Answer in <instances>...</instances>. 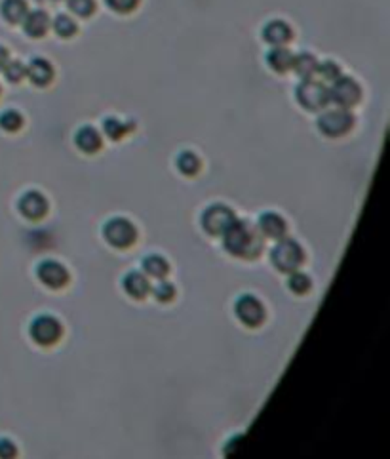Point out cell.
<instances>
[{
    "mask_svg": "<svg viewBox=\"0 0 390 459\" xmlns=\"http://www.w3.org/2000/svg\"><path fill=\"white\" fill-rule=\"evenodd\" d=\"M330 102L335 103L341 109H352L356 107L362 99V88L352 77H343L331 82V88H328Z\"/></svg>",
    "mask_w": 390,
    "mask_h": 459,
    "instance_id": "obj_7",
    "label": "cell"
},
{
    "mask_svg": "<svg viewBox=\"0 0 390 459\" xmlns=\"http://www.w3.org/2000/svg\"><path fill=\"white\" fill-rule=\"evenodd\" d=\"M23 23V31L27 36L31 38H42L44 34L50 31V16L44 12V10H33V12H27L25 19L21 21Z\"/></svg>",
    "mask_w": 390,
    "mask_h": 459,
    "instance_id": "obj_15",
    "label": "cell"
},
{
    "mask_svg": "<svg viewBox=\"0 0 390 459\" xmlns=\"http://www.w3.org/2000/svg\"><path fill=\"white\" fill-rule=\"evenodd\" d=\"M318 130L322 132L326 137H343L347 136L348 132L354 126V117L350 109H331V111L322 113L318 117Z\"/></svg>",
    "mask_w": 390,
    "mask_h": 459,
    "instance_id": "obj_6",
    "label": "cell"
},
{
    "mask_svg": "<svg viewBox=\"0 0 390 459\" xmlns=\"http://www.w3.org/2000/svg\"><path fill=\"white\" fill-rule=\"evenodd\" d=\"M316 75L320 78V82H333L341 77V67L335 63V61H324V63H318L316 67Z\"/></svg>",
    "mask_w": 390,
    "mask_h": 459,
    "instance_id": "obj_29",
    "label": "cell"
},
{
    "mask_svg": "<svg viewBox=\"0 0 390 459\" xmlns=\"http://www.w3.org/2000/svg\"><path fill=\"white\" fill-rule=\"evenodd\" d=\"M221 237L223 248L240 259H257L263 252V237L246 220H234Z\"/></svg>",
    "mask_w": 390,
    "mask_h": 459,
    "instance_id": "obj_1",
    "label": "cell"
},
{
    "mask_svg": "<svg viewBox=\"0 0 390 459\" xmlns=\"http://www.w3.org/2000/svg\"><path fill=\"white\" fill-rule=\"evenodd\" d=\"M105 2L117 14H130L139 6V0H105Z\"/></svg>",
    "mask_w": 390,
    "mask_h": 459,
    "instance_id": "obj_31",
    "label": "cell"
},
{
    "mask_svg": "<svg viewBox=\"0 0 390 459\" xmlns=\"http://www.w3.org/2000/svg\"><path fill=\"white\" fill-rule=\"evenodd\" d=\"M175 164H178L179 172L183 176H187V178H193V176H196L200 172V158L195 153H191V151H183V153L179 154Z\"/></svg>",
    "mask_w": 390,
    "mask_h": 459,
    "instance_id": "obj_23",
    "label": "cell"
},
{
    "mask_svg": "<svg viewBox=\"0 0 390 459\" xmlns=\"http://www.w3.org/2000/svg\"><path fill=\"white\" fill-rule=\"evenodd\" d=\"M234 315L247 328H259L265 322L267 311H265L263 303L259 299L246 294V296H240L236 299V303H234Z\"/></svg>",
    "mask_w": 390,
    "mask_h": 459,
    "instance_id": "obj_9",
    "label": "cell"
},
{
    "mask_svg": "<svg viewBox=\"0 0 390 459\" xmlns=\"http://www.w3.org/2000/svg\"><path fill=\"white\" fill-rule=\"evenodd\" d=\"M103 237L117 250H127L136 244L137 229L126 217H112L103 227Z\"/></svg>",
    "mask_w": 390,
    "mask_h": 459,
    "instance_id": "obj_5",
    "label": "cell"
},
{
    "mask_svg": "<svg viewBox=\"0 0 390 459\" xmlns=\"http://www.w3.org/2000/svg\"><path fill=\"white\" fill-rule=\"evenodd\" d=\"M257 231L263 238H271V240H278V238L286 237L288 231V223L282 217L278 212H265L259 215L257 220Z\"/></svg>",
    "mask_w": 390,
    "mask_h": 459,
    "instance_id": "obj_12",
    "label": "cell"
},
{
    "mask_svg": "<svg viewBox=\"0 0 390 459\" xmlns=\"http://www.w3.org/2000/svg\"><path fill=\"white\" fill-rule=\"evenodd\" d=\"M295 97L299 105L306 111H322L330 105V94L328 88L320 80L314 78H303L301 84L295 88Z\"/></svg>",
    "mask_w": 390,
    "mask_h": 459,
    "instance_id": "obj_3",
    "label": "cell"
},
{
    "mask_svg": "<svg viewBox=\"0 0 390 459\" xmlns=\"http://www.w3.org/2000/svg\"><path fill=\"white\" fill-rule=\"evenodd\" d=\"M271 261L276 271L289 274V272L297 271L303 265V261H305V250L295 240L282 237L278 238V244L272 248Z\"/></svg>",
    "mask_w": 390,
    "mask_h": 459,
    "instance_id": "obj_2",
    "label": "cell"
},
{
    "mask_svg": "<svg viewBox=\"0 0 390 459\" xmlns=\"http://www.w3.org/2000/svg\"><path fill=\"white\" fill-rule=\"evenodd\" d=\"M34 86L38 88H46L51 84V80L56 77V71L51 67V63L44 58H34L31 63L27 65V75H25Z\"/></svg>",
    "mask_w": 390,
    "mask_h": 459,
    "instance_id": "obj_13",
    "label": "cell"
},
{
    "mask_svg": "<svg viewBox=\"0 0 390 459\" xmlns=\"http://www.w3.org/2000/svg\"><path fill=\"white\" fill-rule=\"evenodd\" d=\"M17 208H19V213L29 220V222H40L44 215L48 213V200L42 193L38 191H27L25 195L19 198L17 202Z\"/></svg>",
    "mask_w": 390,
    "mask_h": 459,
    "instance_id": "obj_11",
    "label": "cell"
},
{
    "mask_svg": "<svg viewBox=\"0 0 390 459\" xmlns=\"http://www.w3.org/2000/svg\"><path fill=\"white\" fill-rule=\"evenodd\" d=\"M316 67H318V60L314 58L313 54H299V56H293V65L291 69L295 71L297 77L301 78H314L316 75Z\"/></svg>",
    "mask_w": 390,
    "mask_h": 459,
    "instance_id": "obj_21",
    "label": "cell"
},
{
    "mask_svg": "<svg viewBox=\"0 0 390 459\" xmlns=\"http://www.w3.org/2000/svg\"><path fill=\"white\" fill-rule=\"evenodd\" d=\"M27 12H29V6L25 0H2L0 4V14L12 25L21 23L25 19Z\"/></svg>",
    "mask_w": 390,
    "mask_h": 459,
    "instance_id": "obj_20",
    "label": "cell"
},
{
    "mask_svg": "<svg viewBox=\"0 0 390 459\" xmlns=\"http://www.w3.org/2000/svg\"><path fill=\"white\" fill-rule=\"evenodd\" d=\"M313 286V281L306 272H301L299 269L293 272H289L288 279V288L295 294V296H305L308 294V290Z\"/></svg>",
    "mask_w": 390,
    "mask_h": 459,
    "instance_id": "obj_24",
    "label": "cell"
},
{
    "mask_svg": "<svg viewBox=\"0 0 390 459\" xmlns=\"http://www.w3.org/2000/svg\"><path fill=\"white\" fill-rule=\"evenodd\" d=\"M67 8L78 17H90L95 12V0H67Z\"/></svg>",
    "mask_w": 390,
    "mask_h": 459,
    "instance_id": "obj_30",
    "label": "cell"
},
{
    "mask_svg": "<svg viewBox=\"0 0 390 459\" xmlns=\"http://www.w3.org/2000/svg\"><path fill=\"white\" fill-rule=\"evenodd\" d=\"M234 220H236V215L229 206L212 204L202 213V229L212 237H221Z\"/></svg>",
    "mask_w": 390,
    "mask_h": 459,
    "instance_id": "obj_8",
    "label": "cell"
},
{
    "mask_svg": "<svg viewBox=\"0 0 390 459\" xmlns=\"http://www.w3.org/2000/svg\"><path fill=\"white\" fill-rule=\"evenodd\" d=\"M75 145L82 153L95 154L103 147V137L94 126H82L75 134Z\"/></svg>",
    "mask_w": 390,
    "mask_h": 459,
    "instance_id": "obj_17",
    "label": "cell"
},
{
    "mask_svg": "<svg viewBox=\"0 0 390 459\" xmlns=\"http://www.w3.org/2000/svg\"><path fill=\"white\" fill-rule=\"evenodd\" d=\"M29 336L40 347H53L56 343H60L63 336V326L56 316L38 315L34 316L29 326Z\"/></svg>",
    "mask_w": 390,
    "mask_h": 459,
    "instance_id": "obj_4",
    "label": "cell"
},
{
    "mask_svg": "<svg viewBox=\"0 0 390 459\" xmlns=\"http://www.w3.org/2000/svg\"><path fill=\"white\" fill-rule=\"evenodd\" d=\"M51 27H53L56 34L61 36V38H71V36H75L78 31L77 21L71 19L69 16H65V14H60V16L56 17L53 23H51Z\"/></svg>",
    "mask_w": 390,
    "mask_h": 459,
    "instance_id": "obj_25",
    "label": "cell"
},
{
    "mask_svg": "<svg viewBox=\"0 0 390 459\" xmlns=\"http://www.w3.org/2000/svg\"><path fill=\"white\" fill-rule=\"evenodd\" d=\"M17 448L8 438H0V458H16Z\"/></svg>",
    "mask_w": 390,
    "mask_h": 459,
    "instance_id": "obj_32",
    "label": "cell"
},
{
    "mask_svg": "<svg viewBox=\"0 0 390 459\" xmlns=\"http://www.w3.org/2000/svg\"><path fill=\"white\" fill-rule=\"evenodd\" d=\"M291 38H293V31L286 21L274 19L263 27V40L271 46H288Z\"/></svg>",
    "mask_w": 390,
    "mask_h": 459,
    "instance_id": "obj_16",
    "label": "cell"
},
{
    "mask_svg": "<svg viewBox=\"0 0 390 459\" xmlns=\"http://www.w3.org/2000/svg\"><path fill=\"white\" fill-rule=\"evenodd\" d=\"M36 276H38V281L42 282L46 288L50 290L65 288L69 281H71L67 267L60 263V261H53V259H46V261L38 265L36 267Z\"/></svg>",
    "mask_w": 390,
    "mask_h": 459,
    "instance_id": "obj_10",
    "label": "cell"
},
{
    "mask_svg": "<svg viewBox=\"0 0 390 459\" xmlns=\"http://www.w3.org/2000/svg\"><path fill=\"white\" fill-rule=\"evenodd\" d=\"M267 63L276 73H288L291 65H293V54L286 46H274L267 54Z\"/></svg>",
    "mask_w": 390,
    "mask_h": 459,
    "instance_id": "obj_19",
    "label": "cell"
},
{
    "mask_svg": "<svg viewBox=\"0 0 390 459\" xmlns=\"http://www.w3.org/2000/svg\"><path fill=\"white\" fill-rule=\"evenodd\" d=\"M122 288L126 292L127 298L132 299H145L149 294H151V282H149V276L145 272L139 271H132L127 272L122 281Z\"/></svg>",
    "mask_w": 390,
    "mask_h": 459,
    "instance_id": "obj_14",
    "label": "cell"
},
{
    "mask_svg": "<svg viewBox=\"0 0 390 459\" xmlns=\"http://www.w3.org/2000/svg\"><path fill=\"white\" fill-rule=\"evenodd\" d=\"M134 130V124H127V122H122L120 119H114V117H109L103 122V132L105 136L112 139V141H120L122 137H126L130 132Z\"/></svg>",
    "mask_w": 390,
    "mask_h": 459,
    "instance_id": "obj_22",
    "label": "cell"
},
{
    "mask_svg": "<svg viewBox=\"0 0 390 459\" xmlns=\"http://www.w3.org/2000/svg\"><path fill=\"white\" fill-rule=\"evenodd\" d=\"M141 269H143V272L149 276V279L162 281V279H166L168 272H170V263H168V259H166L164 255L151 254L143 257Z\"/></svg>",
    "mask_w": 390,
    "mask_h": 459,
    "instance_id": "obj_18",
    "label": "cell"
},
{
    "mask_svg": "<svg viewBox=\"0 0 390 459\" xmlns=\"http://www.w3.org/2000/svg\"><path fill=\"white\" fill-rule=\"evenodd\" d=\"M0 128L4 132H10V134L19 132L23 128V117H21V113H17L16 109H8V111L2 113L0 115Z\"/></svg>",
    "mask_w": 390,
    "mask_h": 459,
    "instance_id": "obj_27",
    "label": "cell"
},
{
    "mask_svg": "<svg viewBox=\"0 0 390 459\" xmlns=\"http://www.w3.org/2000/svg\"><path fill=\"white\" fill-rule=\"evenodd\" d=\"M8 60H10L8 50H6L4 46H0V71H2V67L6 65V61H8Z\"/></svg>",
    "mask_w": 390,
    "mask_h": 459,
    "instance_id": "obj_33",
    "label": "cell"
},
{
    "mask_svg": "<svg viewBox=\"0 0 390 459\" xmlns=\"http://www.w3.org/2000/svg\"><path fill=\"white\" fill-rule=\"evenodd\" d=\"M2 73H4V78L12 82V84H17V82H21L27 75V67L21 63V61L17 60H8L6 61V65L2 67Z\"/></svg>",
    "mask_w": 390,
    "mask_h": 459,
    "instance_id": "obj_28",
    "label": "cell"
},
{
    "mask_svg": "<svg viewBox=\"0 0 390 459\" xmlns=\"http://www.w3.org/2000/svg\"><path fill=\"white\" fill-rule=\"evenodd\" d=\"M151 294H153L158 303H171L175 299V296H178V290H175V286L171 282L162 279V281L156 282V286H151Z\"/></svg>",
    "mask_w": 390,
    "mask_h": 459,
    "instance_id": "obj_26",
    "label": "cell"
}]
</instances>
